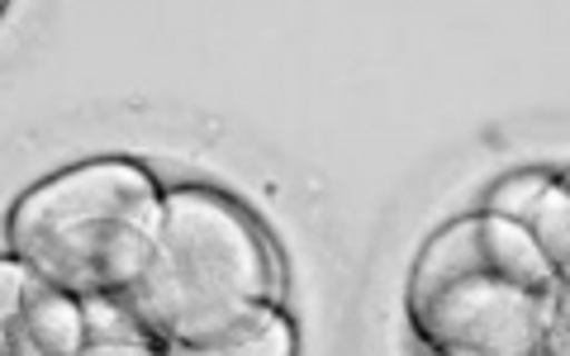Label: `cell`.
I'll list each match as a JSON object with an SVG mask.
<instances>
[{
  "instance_id": "cell-1",
  "label": "cell",
  "mask_w": 570,
  "mask_h": 356,
  "mask_svg": "<svg viewBox=\"0 0 570 356\" xmlns=\"http://www.w3.org/2000/svg\"><path fill=\"white\" fill-rule=\"evenodd\" d=\"M404 314L428 356H570L566 276L519 224L485 209L423 243Z\"/></svg>"
},
{
  "instance_id": "cell-2",
  "label": "cell",
  "mask_w": 570,
  "mask_h": 356,
  "mask_svg": "<svg viewBox=\"0 0 570 356\" xmlns=\"http://www.w3.org/2000/svg\"><path fill=\"white\" fill-rule=\"evenodd\" d=\"M281 257L257 214L219 186L167 190L163 234L129 299L157 347H186L281 305Z\"/></svg>"
},
{
  "instance_id": "cell-3",
  "label": "cell",
  "mask_w": 570,
  "mask_h": 356,
  "mask_svg": "<svg viewBox=\"0 0 570 356\" xmlns=\"http://www.w3.org/2000/svg\"><path fill=\"white\" fill-rule=\"evenodd\" d=\"M167 190L129 157H91L33 181L6 214V253L71 299L129 295L163 234Z\"/></svg>"
},
{
  "instance_id": "cell-4",
  "label": "cell",
  "mask_w": 570,
  "mask_h": 356,
  "mask_svg": "<svg viewBox=\"0 0 570 356\" xmlns=\"http://www.w3.org/2000/svg\"><path fill=\"white\" fill-rule=\"evenodd\" d=\"M86 314L20 257L0 253V356H81Z\"/></svg>"
},
{
  "instance_id": "cell-5",
  "label": "cell",
  "mask_w": 570,
  "mask_h": 356,
  "mask_svg": "<svg viewBox=\"0 0 570 356\" xmlns=\"http://www.w3.org/2000/svg\"><path fill=\"white\" fill-rule=\"evenodd\" d=\"M485 214H499V219L519 224L523 234L538 243V253L551 261V271L570 276V190H566V171H513L504 176L490 195Z\"/></svg>"
},
{
  "instance_id": "cell-6",
  "label": "cell",
  "mask_w": 570,
  "mask_h": 356,
  "mask_svg": "<svg viewBox=\"0 0 570 356\" xmlns=\"http://www.w3.org/2000/svg\"><path fill=\"white\" fill-rule=\"evenodd\" d=\"M167 352L171 356H299V333L281 305H266L257 314L238 318L234 328L205 337V343L167 347Z\"/></svg>"
},
{
  "instance_id": "cell-7",
  "label": "cell",
  "mask_w": 570,
  "mask_h": 356,
  "mask_svg": "<svg viewBox=\"0 0 570 356\" xmlns=\"http://www.w3.org/2000/svg\"><path fill=\"white\" fill-rule=\"evenodd\" d=\"M81 356H171V352L153 343H86Z\"/></svg>"
},
{
  "instance_id": "cell-8",
  "label": "cell",
  "mask_w": 570,
  "mask_h": 356,
  "mask_svg": "<svg viewBox=\"0 0 570 356\" xmlns=\"http://www.w3.org/2000/svg\"><path fill=\"white\" fill-rule=\"evenodd\" d=\"M6 10H10V6H6V0H0V20H6Z\"/></svg>"
}]
</instances>
